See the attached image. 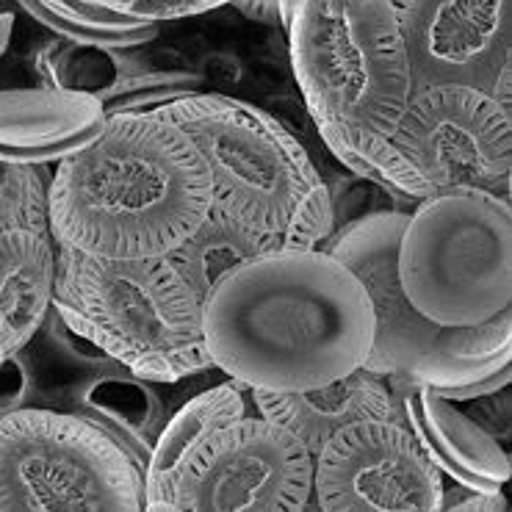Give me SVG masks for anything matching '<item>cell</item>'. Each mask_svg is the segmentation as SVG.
I'll list each match as a JSON object with an SVG mask.
<instances>
[{
  "label": "cell",
  "instance_id": "1",
  "mask_svg": "<svg viewBox=\"0 0 512 512\" xmlns=\"http://www.w3.org/2000/svg\"><path fill=\"white\" fill-rule=\"evenodd\" d=\"M214 369L250 391H305L360 369L374 341L366 288L324 250L244 263L203 305Z\"/></svg>",
  "mask_w": 512,
  "mask_h": 512
},
{
  "label": "cell",
  "instance_id": "2",
  "mask_svg": "<svg viewBox=\"0 0 512 512\" xmlns=\"http://www.w3.org/2000/svg\"><path fill=\"white\" fill-rule=\"evenodd\" d=\"M211 211L203 155L178 125L155 114H108L48 183L56 244L103 258H153L175 250Z\"/></svg>",
  "mask_w": 512,
  "mask_h": 512
},
{
  "label": "cell",
  "instance_id": "3",
  "mask_svg": "<svg viewBox=\"0 0 512 512\" xmlns=\"http://www.w3.org/2000/svg\"><path fill=\"white\" fill-rule=\"evenodd\" d=\"M288 50L310 120L335 153L391 139L410 64L388 0H297Z\"/></svg>",
  "mask_w": 512,
  "mask_h": 512
},
{
  "label": "cell",
  "instance_id": "4",
  "mask_svg": "<svg viewBox=\"0 0 512 512\" xmlns=\"http://www.w3.org/2000/svg\"><path fill=\"white\" fill-rule=\"evenodd\" d=\"M53 308L122 369L155 385L214 369L203 305L167 255L103 258L56 244Z\"/></svg>",
  "mask_w": 512,
  "mask_h": 512
},
{
  "label": "cell",
  "instance_id": "5",
  "mask_svg": "<svg viewBox=\"0 0 512 512\" xmlns=\"http://www.w3.org/2000/svg\"><path fill=\"white\" fill-rule=\"evenodd\" d=\"M203 155L211 211L263 233L310 222L333 236L335 203L308 150L269 111L239 97L200 92L153 108Z\"/></svg>",
  "mask_w": 512,
  "mask_h": 512
},
{
  "label": "cell",
  "instance_id": "6",
  "mask_svg": "<svg viewBox=\"0 0 512 512\" xmlns=\"http://www.w3.org/2000/svg\"><path fill=\"white\" fill-rule=\"evenodd\" d=\"M405 211H374L319 244L358 277L374 310V341L363 369L377 377H407L432 388L463 385L512 363L510 310L474 327H443L421 316L399 283L396 252Z\"/></svg>",
  "mask_w": 512,
  "mask_h": 512
},
{
  "label": "cell",
  "instance_id": "7",
  "mask_svg": "<svg viewBox=\"0 0 512 512\" xmlns=\"http://www.w3.org/2000/svg\"><path fill=\"white\" fill-rule=\"evenodd\" d=\"M396 269L410 305L443 327H474L510 310V203L471 189L421 200L407 216Z\"/></svg>",
  "mask_w": 512,
  "mask_h": 512
},
{
  "label": "cell",
  "instance_id": "8",
  "mask_svg": "<svg viewBox=\"0 0 512 512\" xmlns=\"http://www.w3.org/2000/svg\"><path fill=\"white\" fill-rule=\"evenodd\" d=\"M0 510H144V477L92 421L25 405L0 416Z\"/></svg>",
  "mask_w": 512,
  "mask_h": 512
},
{
  "label": "cell",
  "instance_id": "9",
  "mask_svg": "<svg viewBox=\"0 0 512 512\" xmlns=\"http://www.w3.org/2000/svg\"><path fill=\"white\" fill-rule=\"evenodd\" d=\"M391 144L418 172L427 200L460 189L512 200L510 111L488 92L454 84L410 92Z\"/></svg>",
  "mask_w": 512,
  "mask_h": 512
},
{
  "label": "cell",
  "instance_id": "10",
  "mask_svg": "<svg viewBox=\"0 0 512 512\" xmlns=\"http://www.w3.org/2000/svg\"><path fill=\"white\" fill-rule=\"evenodd\" d=\"M313 454L263 416L230 421L180 468L167 510H308Z\"/></svg>",
  "mask_w": 512,
  "mask_h": 512
},
{
  "label": "cell",
  "instance_id": "11",
  "mask_svg": "<svg viewBox=\"0 0 512 512\" xmlns=\"http://www.w3.org/2000/svg\"><path fill=\"white\" fill-rule=\"evenodd\" d=\"M443 474L399 421L338 429L313 454L319 510H441Z\"/></svg>",
  "mask_w": 512,
  "mask_h": 512
},
{
  "label": "cell",
  "instance_id": "12",
  "mask_svg": "<svg viewBox=\"0 0 512 512\" xmlns=\"http://www.w3.org/2000/svg\"><path fill=\"white\" fill-rule=\"evenodd\" d=\"M402 31L410 89L488 92L510 67L512 0H388Z\"/></svg>",
  "mask_w": 512,
  "mask_h": 512
},
{
  "label": "cell",
  "instance_id": "13",
  "mask_svg": "<svg viewBox=\"0 0 512 512\" xmlns=\"http://www.w3.org/2000/svg\"><path fill=\"white\" fill-rule=\"evenodd\" d=\"M31 70L39 86L97 97L103 108L122 100L139 106H167L180 97L205 92V78L189 67H164L139 48L84 45L53 36L36 45Z\"/></svg>",
  "mask_w": 512,
  "mask_h": 512
},
{
  "label": "cell",
  "instance_id": "14",
  "mask_svg": "<svg viewBox=\"0 0 512 512\" xmlns=\"http://www.w3.org/2000/svg\"><path fill=\"white\" fill-rule=\"evenodd\" d=\"M385 380L399 402L402 421L443 477L471 490H501L510 482L512 468L504 446L468 413L457 410V402L443 399L427 382L407 377Z\"/></svg>",
  "mask_w": 512,
  "mask_h": 512
},
{
  "label": "cell",
  "instance_id": "15",
  "mask_svg": "<svg viewBox=\"0 0 512 512\" xmlns=\"http://www.w3.org/2000/svg\"><path fill=\"white\" fill-rule=\"evenodd\" d=\"M106 108L97 97L61 89L0 92V161L48 167L95 139Z\"/></svg>",
  "mask_w": 512,
  "mask_h": 512
},
{
  "label": "cell",
  "instance_id": "16",
  "mask_svg": "<svg viewBox=\"0 0 512 512\" xmlns=\"http://www.w3.org/2000/svg\"><path fill=\"white\" fill-rule=\"evenodd\" d=\"M258 416L286 427L316 454L338 429L360 421H402L388 382L369 369H355L305 391H250Z\"/></svg>",
  "mask_w": 512,
  "mask_h": 512
},
{
  "label": "cell",
  "instance_id": "17",
  "mask_svg": "<svg viewBox=\"0 0 512 512\" xmlns=\"http://www.w3.org/2000/svg\"><path fill=\"white\" fill-rule=\"evenodd\" d=\"M64 410L92 421L128 454L142 471L150 463L153 446L167 424L164 402L155 382L142 380L128 369L95 371L64 388Z\"/></svg>",
  "mask_w": 512,
  "mask_h": 512
},
{
  "label": "cell",
  "instance_id": "18",
  "mask_svg": "<svg viewBox=\"0 0 512 512\" xmlns=\"http://www.w3.org/2000/svg\"><path fill=\"white\" fill-rule=\"evenodd\" d=\"M56 291V241L50 230L0 236V363L28 349Z\"/></svg>",
  "mask_w": 512,
  "mask_h": 512
},
{
  "label": "cell",
  "instance_id": "19",
  "mask_svg": "<svg viewBox=\"0 0 512 512\" xmlns=\"http://www.w3.org/2000/svg\"><path fill=\"white\" fill-rule=\"evenodd\" d=\"M247 391V385L227 380L191 396L175 416L167 418L144 468V510H167L169 490L191 454L216 429L247 416Z\"/></svg>",
  "mask_w": 512,
  "mask_h": 512
},
{
  "label": "cell",
  "instance_id": "20",
  "mask_svg": "<svg viewBox=\"0 0 512 512\" xmlns=\"http://www.w3.org/2000/svg\"><path fill=\"white\" fill-rule=\"evenodd\" d=\"M277 250H294L286 233H263L208 211L189 239L167 252L169 263L186 280L200 305L244 263Z\"/></svg>",
  "mask_w": 512,
  "mask_h": 512
},
{
  "label": "cell",
  "instance_id": "21",
  "mask_svg": "<svg viewBox=\"0 0 512 512\" xmlns=\"http://www.w3.org/2000/svg\"><path fill=\"white\" fill-rule=\"evenodd\" d=\"M23 12L34 17L61 39L106 45V48H139L158 36V23H142L114 6H95L84 0H14Z\"/></svg>",
  "mask_w": 512,
  "mask_h": 512
},
{
  "label": "cell",
  "instance_id": "22",
  "mask_svg": "<svg viewBox=\"0 0 512 512\" xmlns=\"http://www.w3.org/2000/svg\"><path fill=\"white\" fill-rule=\"evenodd\" d=\"M45 167L0 161V236L12 230H50Z\"/></svg>",
  "mask_w": 512,
  "mask_h": 512
},
{
  "label": "cell",
  "instance_id": "23",
  "mask_svg": "<svg viewBox=\"0 0 512 512\" xmlns=\"http://www.w3.org/2000/svg\"><path fill=\"white\" fill-rule=\"evenodd\" d=\"M227 3L230 0H114L111 6L142 23H167V20H180L191 14H205Z\"/></svg>",
  "mask_w": 512,
  "mask_h": 512
},
{
  "label": "cell",
  "instance_id": "24",
  "mask_svg": "<svg viewBox=\"0 0 512 512\" xmlns=\"http://www.w3.org/2000/svg\"><path fill=\"white\" fill-rule=\"evenodd\" d=\"M31 391H34V366L23 349L0 363V416L25 407Z\"/></svg>",
  "mask_w": 512,
  "mask_h": 512
},
{
  "label": "cell",
  "instance_id": "25",
  "mask_svg": "<svg viewBox=\"0 0 512 512\" xmlns=\"http://www.w3.org/2000/svg\"><path fill=\"white\" fill-rule=\"evenodd\" d=\"M471 413L468 416L477 421L479 427L485 429L488 435H493L496 441H504L510 435V402H507V393L504 388L496 393H488V396H479V399H471Z\"/></svg>",
  "mask_w": 512,
  "mask_h": 512
},
{
  "label": "cell",
  "instance_id": "26",
  "mask_svg": "<svg viewBox=\"0 0 512 512\" xmlns=\"http://www.w3.org/2000/svg\"><path fill=\"white\" fill-rule=\"evenodd\" d=\"M512 377V363H504L499 369L488 371V374H482L477 380L463 382V385H441V388H432L435 393H441L443 399H449V402H471V399H479V396H488V393H496L501 388H507L510 385Z\"/></svg>",
  "mask_w": 512,
  "mask_h": 512
},
{
  "label": "cell",
  "instance_id": "27",
  "mask_svg": "<svg viewBox=\"0 0 512 512\" xmlns=\"http://www.w3.org/2000/svg\"><path fill=\"white\" fill-rule=\"evenodd\" d=\"M510 501L501 490H471L454 482V488L443 485L441 510H507Z\"/></svg>",
  "mask_w": 512,
  "mask_h": 512
},
{
  "label": "cell",
  "instance_id": "28",
  "mask_svg": "<svg viewBox=\"0 0 512 512\" xmlns=\"http://www.w3.org/2000/svg\"><path fill=\"white\" fill-rule=\"evenodd\" d=\"M227 6H233L236 12L244 14L247 20L261 25H283V9L280 0H230Z\"/></svg>",
  "mask_w": 512,
  "mask_h": 512
},
{
  "label": "cell",
  "instance_id": "29",
  "mask_svg": "<svg viewBox=\"0 0 512 512\" xmlns=\"http://www.w3.org/2000/svg\"><path fill=\"white\" fill-rule=\"evenodd\" d=\"M12 31H14V14L6 12L0 6V56L9 50V42H12Z\"/></svg>",
  "mask_w": 512,
  "mask_h": 512
},
{
  "label": "cell",
  "instance_id": "30",
  "mask_svg": "<svg viewBox=\"0 0 512 512\" xmlns=\"http://www.w3.org/2000/svg\"><path fill=\"white\" fill-rule=\"evenodd\" d=\"M84 3H95V6H111L114 0H84Z\"/></svg>",
  "mask_w": 512,
  "mask_h": 512
}]
</instances>
